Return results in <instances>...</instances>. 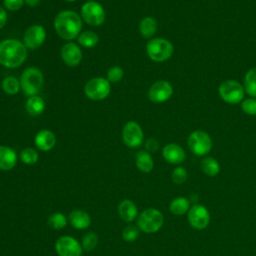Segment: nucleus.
Wrapping results in <instances>:
<instances>
[{"label": "nucleus", "instance_id": "obj_8", "mask_svg": "<svg viewBox=\"0 0 256 256\" xmlns=\"http://www.w3.org/2000/svg\"><path fill=\"white\" fill-rule=\"evenodd\" d=\"M111 90L110 82L107 78L95 77L90 79L84 86L85 95L94 101H100L105 99Z\"/></svg>", "mask_w": 256, "mask_h": 256}, {"label": "nucleus", "instance_id": "obj_22", "mask_svg": "<svg viewBox=\"0 0 256 256\" xmlns=\"http://www.w3.org/2000/svg\"><path fill=\"white\" fill-rule=\"evenodd\" d=\"M25 108L31 116H39L43 113L45 109V102L38 95L30 96L26 102Z\"/></svg>", "mask_w": 256, "mask_h": 256}, {"label": "nucleus", "instance_id": "obj_15", "mask_svg": "<svg viewBox=\"0 0 256 256\" xmlns=\"http://www.w3.org/2000/svg\"><path fill=\"white\" fill-rule=\"evenodd\" d=\"M61 58L63 62L69 67L77 66L82 59V52L78 45L69 42L62 46L61 48Z\"/></svg>", "mask_w": 256, "mask_h": 256}, {"label": "nucleus", "instance_id": "obj_40", "mask_svg": "<svg viewBox=\"0 0 256 256\" xmlns=\"http://www.w3.org/2000/svg\"><path fill=\"white\" fill-rule=\"evenodd\" d=\"M65 1H67V2H74V1H76V0H65Z\"/></svg>", "mask_w": 256, "mask_h": 256}, {"label": "nucleus", "instance_id": "obj_23", "mask_svg": "<svg viewBox=\"0 0 256 256\" xmlns=\"http://www.w3.org/2000/svg\"><path fill=\"white\" fill-rule=\"evenodd\" d=\"M157 27H158V24H157L156 19L154 17L147 16V17H144L140 21L139 31L144 38L148 39V38H151L152 36H154V34L157 31Z\"/></svg>", "mask_w": 256, "mask_h": 256}, {"label": "nucleus", "instance_id": "obj_26", "mask_svg": "<svg viewBox=\"0 0 256 256\" xmlns=\"http://www.w3.org/2000/svg\"><path fill=\"white\" fill-rule=\"evenodd\" d=\"M243 87L249 96L256 98V67H253L246 72Z\"/></svg>", "mask_w": 256, "mask_h": 256}, {"label": "nucleus", "instance_id": "obj_4", "mask_svg": "<svg viewBox=\"0 0 256 256\" xmlns=\"http://www.w3.org/2000/svg\"><path fill=\"white\" fill-rule=\"evenodd\" d=\"M146 52L154 62L167 61L174 52L173 44L164 38H152L146 45Z\"/></svg>", "mask_w": 256, "mask_h": 256}, {"label": "nucleus", "instance_id": "obj_36", "mask_svg": "<svg viewBox=\"0 0 256 256\" xmlns=\"http://www.w3.org/2000/svg\"><path fill=\"white\" fill-rule=\"evenodd\" d=\"M3 4L10 11H17L24 5V0H3Z\"/></svg>", "mask_w": 256, "mask_h": 256}, {"label": "nucleus", "instance_id": "obj_6", "mask_svg": "<svg viewBox=\"0 0 256 256\" xmlns=\"http://www.w3.org/2000/svg\"><path fill=\"white\" fill-rule=\"evenodd\" d=\"M220 98L228 104H238L243 101L245 90L236 80H225L218 87Z\"/></svg>", "mask_w": 256, "mask_h": 256}, {"label": "nucleus", "instance_id": "obj_37", "mask_svg": "<svg viewBox=\"0 0 256 256\" xmlns=\"http://www.w3.org/2000/svg\"><path fill=\"white\" fill-rule=\"evenodd\" d=\"M145 148L148 152H155L159 148V143L156 139L150 138L145 142Z\"/></svg>", "mask_w": 256, "mask_h": 256}, {"label": "nucleus", "instance_id": "obj_18", "mask_svg": "<svg viewBox=\"0 0 256 256\" xmlns=\"http://www.w3.org/2000/svg\"><path fill=\"white\" fill-rule=\"evenodd\" d=\"M18 156L16 152L4 145H0V170L9 171L12 170L17 164Z\"/></svg>", "mask_w": 256, "mask_h": 256}, {"label": "nucleus", "instance_id": "obj_1", "mask_svg": "<svg viewBox=\"0 0 256 256\" xmlns=\"http://www.w3.org/2000/svg\"><path fill=\"white\" fill-rule=\"evenodd\" d=\"M27 58L26 46L17 39H5L0 42V64L7 68L21 66Z\"/></svg>", "mask_w": 256, "mask_h": 256}, {"label": "nucleus", "instance_id": "obj_5", "mask_svg": "<svg viewBox=\"0 0 256 256\" xmlns=\"http://www.w3.org/2000/svg\"><path fill=\"white\" fill-rule=\"evenodd\" d=\"M164 223L163 214L155 208H148L140 213L137 219V226L140 231L152 234L161 229Z\"/></svg>", "mask_w": 256, "mask_h": 256}, {"label": "nucleus", "instance_id": "obj_3", "mask_svg": "<svg viewBox=\"0 0 256 256\" xmlns=\"http://www.w3.org/2000/svg\"><path fill=\"white\" fill-rule=\"evenodd\" d=\"M44 77L41 72L36 67H29L25 69L20 78L21 89L27 96L37 95L43 87Z\"/></svg>", "mask_w": 256, "mask_h": 256}, {"label": "nucleus", "instance_id": "obj_28", "mask_svg": "<svg viewBox=\"0 0 256 256\" xmlns=\"http://www.w3.org/2000/svg\"><path fill=\"white\" fill-rule=\"evenodd\" d=\"M20 81L13 76H7L2 81V89L8 95L17 94L20 90Z\"/></svg>", "mask_w": 256, "mask_h": 256}, {"label": "nucleus", "instance_id": "obj_7", "mask_svg": "<svg viewBox=\"0 0 256 256\" xmlns=\"http://www.w3.org/2000/svg\"><path fill=\"white\" fill-rule=\"evenodd\" d=\"M190 151L197 156L207 155L212 148V140L210 135L203 130L193 131L187 140Z\"/></svg>", "mask_w": 256, "mask_h": 256}, {"label": "nucleus", "instance_id": "obj_25", "mask_svg": "<svg viewBox=\"0 0 256 256\" xmlns=\"http://www.w3.org/2000/svg\"><path fill=\"white\" fill-rule=\"evenodd\" d=\"M200 168L202 172L209 177H214L218 175V173L220 172V165L218 161L215 158L209 157V156L201 160Z\"/></svg>", "mask_w": 256, "mask_h": 256}, {"label": "nucleus", "instance_id": "obj_21", "mask_svg": "<svg viewBox=\"0 0 256 256\" xmlns=\"http://www.w3.org/2000/svg\"><path fill=\"white\" fill-rule=\"evenodd\" d=\"M135 163L137 168L144 173H149L154 167V161L150 153L146 150H141L136 153Z\"/></svg>", "mask_w": 256, "mask_h": 256}, {"label": "nucleus", "instance_id": "obj_12", "mask_svg": "<svg viewBox=\"0 0 256 256\" xmlns=\"http://www.w3.org/2000/svg\"><path fill=\"white\" fill-rule=\"evenodd\" d=\"M55 250L58 256H81L83 248L75 238L71 236H61L55 243Z\"/></svg>", "mask_w": 256, "mask_h": 256}, {"label": "nucleus", "instance_id": "obj_31", "mask_svg": "<svg viewBox=\"0 0 256 256\" xmlns=\"http://www.w3.org/2000/svg\"><path fill=\"white\" fill-rule=\"evenodd\" d=\"M98 244V236L94 232H88L82 237L81 246L84 251H92Z\"/></svg>", "mask_w": 256, "mask_h": 256}, {"label": "nucleus", "instance_id": "obj_39", "mask_svg": "<svg viewBox=\"0 0 256 256\" xmlns=\"http://www.w3.org/2000/svg\"><path fill=\"white\" fill-rule=\"evenodd\" d=\"M24 3H26L30 7H36L39 5L40 0H24Z\"/></svg>", "mask_w": 256, "mask_h": 256}, {"label": "nucleus", "instance_id": "obj_20", "mask_svg": "<svg viewBox=\"0 0 256 256\" xmlns=\"http://www.w3.org/2000/svg\"><path fill=\"white\" fill-rule=\"evenodd\" d=\"M118 214L123 221L131 222L137 217L138 209L132 200L124 199L118 205Z\"/></svg>", "mask_w": 256, "mask_h": 256}, {"label": "nucleus", "instance_id": "obj_29", "mask_svg": "<svg viewBox=\"0 0 256 256\" xmlns=\"http://www.w3.org/2000/svg\"><path fill=\"white\" fill-rule=\"evenodd\" d=\"M67 217L63 214V213H60V212H56V213H53L49 216L48 218V224L51 228L55 229V230H61L63 229L66 224H67Z\"/></svg>", "mask_w": 256, "mask_h": 256}, {"label": "nucleus", "instance_id": "obj_14", "mask_svg": "<svg viewBox=\"0 0 256 256\" xmlns=\"http://www.w3.org/2000/svg\"><path fill=\"white\" fill-rule=\"evenodd\" d=\"M46 31L43 26L35 24L30 26L24 33L23 36V44L26 48L29 49H37L39 48L45 41Z\"/></svg>", "mask_w": 256, "mask_h": 256}, {"label": "nucleus", "instance_id": "obj_34", "mask_svg": "<svg viewBox=\"0 0 256 256\" xmlns=\"http://www.w3.org/2000/svg\"><path fill=\"white\" fill-rule=\"evenodd\" d=\"M241 109L247 115H256V98L250 97L243 99V101L241 102Z\"/></svg>", "mask_w": 256, "mask_h": 256}, {"label": "nucleus", "instance_id": "obj_17", "mask_svg": "<svg viewBox=\"0 0 256 256\" xmlns=\"http://www.w3.org/2000/svg\"><path fill=\"white\" fill-rule=\"evenodd\" d=\"M34 143L39 150L46 152L51 150L55 146L56 137L52 131L48 129H43L36 134Z\"/></svg>", "mask_w": 256, "mask_h": 256}, {"label": "nucleus", "instance_id": "obj_9", "mask_svg": "<svg viewBox=\"0 0 256 256\" xmlns=\"http://www.w3.org/2000/svg\"><path fill=\"white\" fill-rule=\"evenodd\" d=\"M82 19L91 26H99L105 21L104 8L96 1H88L81 7Z\"/></svg>", "mask_w": 256, "mask_h": 256}, {"label": "nucleus", "instance_id": "obj_10", "mask_svg": "<svg viewBox=\"0 0 256 256\" xmlns=\"http://www.w3.org/2000/svg\"><path fill=\"white\" fill-rule=\"evenodd\" d=\"M122 139L126 146L130 148H137L143 142V130L137 122L128 121L123 127Z\"/></svg>", "mask_w": 256, "mask_h": 256}, {"label": "nucleus", "instance_id": "obj_2", "mask_svg": "<svg viewBox=\"0 0 256 256\" xmlns=\"http://www.w3.org/2000/svg\"><path fill=\"white\" fill-rule=\"evenodd\" d=\"M54 28L62 39L72 40L79 36L82 28L81 17L72 10L59 12L54 19Z\"/></svg>", "mask_w": 256, "mask_h": 256}, {"label": "nucleus", "instance_id": "obj_33", "mask_svg": "<svg viewBox=\"0 0 256 256\" xmlns=\"http://www.w3.org/2000/svg\"><path fill=\"white\" fill-rule=\"evenodd\" d=\"M140 235V229L135 226H127L122 231V238L126 242H134Z\"/></svg>", "mask_w": 256, "mask_h": 256}, {"label": "nucleus", "instance_id": "obj_38", "mask_svg": "<svg viewBox=\"0 0 256 256\" xmlns=\"http://www.w3.org/2000/svg\"><path fill=\"white\" fill-rule=\"evenodd\" d=\"M7 22V13L3 7L0 6V29H2Z\"/></svg>", "mask_w": 256, "mask_h": 256}, {"label": "nucleus", "instance_id": "obj_24", "mask_svg": "<svg viewBox=\"0 0 256 256\" xmlns=\"http://www.w3.org/2000/svg\"><path fill=\"white\" fill-rule=\"evenodd\" d=\"M190 209V201L186 197H176L169 204V210L176 216H181L187 213Z\"/></svg>", "mask_w": 256, "mask_h": 256}, {"label": "nucleus", "instance_id": "obj_35", "mask_svg": "<svg viewBox=\"0 0 256 256\" xmlns=\"http://www.w3.org/2000/svg\"><path fill=\"white\" fill-rule=\"evenodd\" d=\"M124 76V71L120 66H112L107 71V80L112 83L119 82Z\"/></svg>", "mask_w": 256, "mask_h": 256}, {"label": "nucleus", "instance_id": "obj_19", "mask_svg": "<svg viewBox=\"0 0 256 256\" xmlns=\"http://www.w3.org/2000/svg\"><path fill=\"white\" fill-rule=\"evenodd\" d=\"M68 221L73 228L78 230L86 229L91 224V218L89 214L86 211L80 209H75L71 211L68 216Z\"/></svg>", "mask_w": 256, "mask_h": 256}, {"label": "nucleus", "instance_id": "obj_41", "mask_svg": "<svg viewBox=\"0 0 256 256\" xmlns=\"http://www.w3.org/2000/svg\"><path fill=\"white\" fill-rule=\"evenodd\" d=\"M88 1H94V0H88Z\"/></svg>", "mask_w": 256, "mask_h": 256}, {"label": "nucleus", "instance_id": "obj_27", "mask_svg": "<svg viewBox=\"0 0 256 256\" xmlns=\"http://www.w3.org/2000/svg\"><path fill=\"white\" fill-rule=\"evenodd\" d=\"M99 42V37L97 33L93 31H85L79 34L78 36V43L85 48H92L95 47Z\"/></svg>", "mask_w": 256, "mask_h": 256}, {"label": "nucleus", "instance_id": "obj_32", "mask_svg": "<svg viewBox=\"0 0 256 256\" xmlns=\"http://www.w3.org/2000/svg\"><path fill=\"white\" fill-rule=\"evenodd\" d=\"M171 177H172L173 183H175L176 185H181L187 180L188 172L183 166H178L173 169Z\"/></svg>", "mask_w": 256, "mask_h": 256}, {"label": "nucleus", "instance_id": "obj_13", "mask_svg": "<svg viewBox=\"0 0 256 256\" xmlns=\"http://www.w3.org/2000/svg\"><path fill=\"white\" fill-rule=\"evenodd\" d=\"M173 94L172 85L165 80L156 81L151 85L148 91V98L154 103H163L170 99Z\"/></svg>", "mask_w": 256, "mask_h": 256}, {"label": "nucleus", "instance_id": "obj_16", "mask_svg": "<svg viewBox=\"0 0 256 256\" xmlns=\"http://www.w3.org/2000/svg\"><path fill=\"white\" fill-rule=\"evenodd\" d=\"M162 155L170 164H181L186 158L184 149L176 143H169L165 145L162 150Z\"/></svg>", "mask_w": 256, "mask_h": 256}, {"label": "nucleus", "instance_id": "obj_11", "mask_svg": "<svg viewBox=\"0 0 256 256\" xmlns=\"http://www.w3.org/2000/svg\"><path fill=\"white\" fill-rule=\"evenodd\" d=\"M188 222L196 230L205 229L210 223V213L208 209L201 204H195L188 211Z\"/></svg>", "mask_w": 256, "mask_h": 256}, {"label": "nucleus", "instance_id": "obj_30", "mask_svg": "<svg viewBox=\"0 0 256 256\" xmlns=\"http://www.w3.org/2000/svg\"><path fill=\"white\" fill-rule=\"evenodd\" d=\"M20 159L26 165H33L38 161V153L35 149L27 147L20 152Z\"/></svg>", "mask_w": 256, "mask_h": 256}]
</instances>
